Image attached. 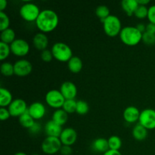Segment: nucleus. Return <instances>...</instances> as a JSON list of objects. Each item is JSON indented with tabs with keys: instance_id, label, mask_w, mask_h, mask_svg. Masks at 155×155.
I'll return each instance as SVG.
<instances>
[{
	"instance_id": "35",
	"label": "nucleus",
	"mask_w": 155,
	"mask_h": 155,
	"mask_svg": "<svg viewBox=\"0 0 155 155\" xmlns=\"http://www.w3.org/2000/svg\"><path fill=\"white\" fill-rule=\"evenodd\" d=\"M53 54L51 50L45 49L41 52V58L45 62H50L53 58Z\"/></svg>"
},
{
	"instance_id": "34",
	"label": "nucleus",
	"mask_w": 155,
	"mask_h": 155,
	"mask_svg": "<svg viewBox=\"0 0 155 155\" xmlns=\"http://www.w3.org/2000/svg\"><path fill=\"white\" fill-rule=\"evenodd\" d=\"M142 40L147 45H154L155 44V34L145 32L142 33Z\"/></svg>"
},
{
	"instance_id": "18",
	"label": "nucleus",
	"mask_w": 155,
	"mask_h": 155,
	"mask_svg": "<svg viewBox=\"0 0 155 155\" xmlns=\"http://www.w3.org/2000/svg\"><path fill=\"white\" fill-rule=\"evenodd\" d=\"M92 148L95 151H97L98 153H103V154H104L106 151L110 149L108 141L104 138H98V139H95L92 144Z\"/></svg>"
},
{
	"instance_id": "7",
	"label": "nucleus",
	"mask_w": 155,
	"mask_h": 155,
	"mask_svg": "<svg viewBox=\"0 0 155 155\" xmlns=\"http://www.w3.org/2000/svg\"><path fill=\"white\" fill-rule=\"evenodd\" d=\"M45 100L47 104H48L50 107L58 109L63 106L66 99L63 96L60 90L51 89L46 93Z\"/></svg>"
},
{
	"instance_id": "2",
	"label": "nucleus",
	"mask_w": 155,
	"mask_h": 155,
	"mask_svg": "<svg viewBox=\"0 0 155 155\" xmlns=\"http://www.w3.org/2000/svg\"><path fill=\"white\" fill-rule=\"evenodd\" d=\"M119 35L121 41L130 46L136 45L142 39V33L133 26H127L122 28Z\"/></svg>"
},
{
	"instance_id": "5",
	"label": "nucleus",
	"mask_w": 155,
	"mask_h": 155,
	"mask_svg": "<svg viewBox=\"0 0 155 155\" xmlns=\"http://www.w3.org/2000/svg\"><path fill=\"white\" fill-rule=\"evenodd\" d=\"M41 11L36 4L32 2L24 3L20 8V15L26 21H36Z\"/></svg>"
},
{
	"instance_id": "17",
	"label": "nucleus",
	"mask_w": 155,
	"mask_h": 155,
	"mask_svg": "<svg viewBox=\"0 0 155 155\" xmlns=\"http://www.w3.org/2000/svg\"><path fill=\"white\" fill-rule=\"evenodd\" d=\"M33 43L35 48H37L38 50H43L47 49V47L48 45V38L44 33H37L33 39Z\"/></svg>"
},
{
	"instance_id": "23",
	"label": "nucleus",
	"mask_w": 155,
	"mask_h": 155,
	"mask_svg": "<svg viewBox=\"0 0 155 155\" xmlns=\"http://www.w3.org/2000/svg\"><path fill=\"white\" fill-rule=\"evenodd\" d=\"M68 69L74 74H77L80 72L83 68V61L77 56H73L69 61L68 62Z\"/></svg>"
},
{
	"instance_id": "9",
	"label": "nucleus",
	"mask_w": 155,
	"mask_h": 155,
	"mask_svg": "<svg viewBox=\"0 0 155 155\" xmlns=\"http://www.w3.org/2000/svg\"><path fill=\"white\" fill-rule=\"evenodd\" d=\"M11 51L15 55L23 57L28 54L30 51V45L26 40L23 39H16L10 44Z\"/></svg>"
},
{
	"instance_id": "31",
	"label": "nucleus",
	"mask_w": 155,
	"mask_h": 155,
	"mask_svg": "<svg viewBox=\"0 0 155 155\" xmlns=\"http://www.w3.org/2000/svg\"><path fill=\"white\" fill-rule=\"evenodd\" d=\"M10 52H12L10 45L3 42H0V60L3 61L7 58L10 54Z\"/></svg>"
},
{
	"instance_id": "20",
	"label": "nucleus",
	"mask_w": 155,
	"mask_h": 155,
	"mask_svg": "<svg viewBox=\"0 0 155 155\" xmlns=\"http://www.w3.org/2000/svg\"><path fill=\"white\" fill-rule=\"evenodd\" d=\"M68 119V113L63 109H57L52 114L51 120L60 126L64 125Z\"/></svg>"
},
{
	"instance_id": "32",
	"label": "nucleus",
	"mask_w": 155,
	"mask_h": 155,
	"mask_svg": "<svg viewBox=\"0 0 155 155\" xmlns=\"http://www.w3.org/2000/svg\"><path fill=\"white\" fill-rule=\"evenodd\" d=\"M9 24H10V19L8 16L4 12H0V30L1 32L9 28Z\"/></svg>"
},
{
	"instance_id": "36",
	"label": "nucleus",
	"mask_w": 155,
	"mask_h": 155,
	"mask_svg": "<svg viewBox=\"0 0 155 155\" xmlns=\"http://www.w3.org/2000/svg\"><path fill=\"white\" fill-rule=\"evenodd\" d=\"M147 18L150 23L155 24V5H153L148 8V13Z\"/></svg>"
},
{
	"instance_id": "33",
	"label": "nucleus",
	"mask_w": 155,
	"mask_h": 155,
	"mask_svg": "<svg viewBox=\"0 0 155 155\" xmlns=\"http://www.w3.org/2000/svg\"><path fill=\"white\" fill-rule=\"evenodd\" d=\"M148 8L145 5H139L136 10L135 11L134 15L136 18H139V19H144L146 17H148Z\"/></svg>"
},
{
	"instance_id": "43",
	"label": "nucleus",
	"mask_w": 155,
	"mask_h": 155,
	"mask_svg": "<svg viewBox=\"0 0 155 155\" xmlns=\"http://www.w3.org/2000/svg\"><path fill=\"white\" fill-rule=\"evenodd\" d=\"M8 2L6 0H0V12H3L4 9L7 7Z\"/></svg>"
},
{
	"instance_id": "40",
	"label": "nucleus",
	"mask_w": 155,
	"mask_h": 155,
	"mask_svg": "<svg viewBox=\"0 0 155 155\" xmlns=\"http://www.w3.org/2000/svg\"><path fill=\"white\" fill-rule=\"evenodd\" d=\"M145 32L155 34V24H152V23H148L146 25V30H145Z\"/></svg>"
},
{
	"instance_id": "38",
	"label": "nucleus",
	"mask_w": 155,
	"mask_h": 155,
	"mask_svg": "<svg viewBox=\"0 0 155 155\" xmlns=\"http://www.w3.org/2000/svg\"><path fill=\"white\" fill-rule=\"evenodd\" d=\"M11 117L10 112L8 109L6 107H0V119L2 120H8Z\"/></svg>"
},
{
	"instance_id": "11",
	"label": "nucleus",
	"mask_w": 155,
	"mask_h": 155,
	"mask_svg": "<svg viewBox=\"0 0 155 155\" xmlns=\"http://www.w3.org/2000/svg\"><path fill=\"white\" fill-rule=\"evenodd\" d=\"M32 69V64L27 59H21L14 64L15 74L18 77H25L29 75L31 73Z\"/></svg>"
},
{
	"instance_id": "42",
	"label": "nucleus",
	"mask_w": 155,
	"mask_h": 155,
	"mask_svg": "<svg viewBox=\"0 0 155 155\" xmlns=\"http://www.w3.org/2000/svg\"><path fill=\"white\" fill-rule=\"evenodd\" d=\"M136 27L141 32V33H145V30H146V26H145L144 24H138Z\"/></svg>"
},
{
	"instance_id": "8",
	"label": "nucleus",
	"mask_w": 155,
	"mask_h": 155,
	"mask_svg": "<svg viewBox=\"0 0 155 155\" xmlns=\"http://www.w3.org/2000/svg\"><path fill=\"white\" fill-rule=\"evenodd\" d=\"M139 124L147 130L155 129V110L152 108H146L142 110L139 116Z\"/></svg>"
},
{
	"instance_id": "3",
	"label": "nucleus",
	"mask_w": 155,
	"mask_h": 155,
	"mask_svg": "<svg viewBox=\"0 0 155 155\" xmlns=\"http://www.w3.org/2000/svg\"><path fill=\"white\" fill-rule=\"evenodd\" d=\"M53 57L61 62H68L73 57V51L71 47L64 42H58L52 45L51 49Z\"/></svg>"
},
{
	"instance_id": "4",
	"label": "nucleus",
	"mask_w": 155,
	"mask_h": 155,
	"mask_svg": "<svg viewBox=\"0 0 155 155\" xmlns=\"http://www.w3.org/2000/svg\"><path fill=\"white\" fill-rule=\"evenodd\" d=\"M103 28L106 34L110 37L120 34L122 30V24L120 18L116 15H110L103 22Z\"/></svg>"
},
{
	"instance_id": "14",
	"label": "nucleus",
	"mask_w": 155,
	"mask_h": 155,
	"mask_svg": "<svg viewBox=\"0 0 155 155\" xmlns=\"http://www.w3.org/2000/svg\"><path fill=\"white\" fill-rule=\"evenodd\" d=\"M28 111L33 119L39 120L45 116V107L42 102L35 101L29 106Z\"/></svg>"
},
{
	"instance_id": "15",
	"label": "nucleus",
	"mask_w": 155,
	"mask_h": 155,
	"mask_svg": "<svg viewBox=\"0 0 155 155\" xmlns=\"http://www.w3.org/2000/svg\"><path fill=\"white\" fill-rule=\"evenodd\" d=\"M61 126L54 123L52 120H48L44 127V131L47 136H53V137H60L62 132Z\"/></svg>"
},
{
	"instance_id": "29",
	"label": "nucleus",
	"mask_w": 155,
	"mask_h": 155,
	"mask_svg": "<svg viewBox=\"0 0 155 155\" xmlns=\"http://www.w3.org/2000/svg\"><path fill=\"white\" fill-rule=\"evenodd\" d=\"M77 101L74 99H67L65 100L62 109L64 110L68 114H71L76 112L77 110Z\"/></svg>"
},
{
	"instance_id": "6",
	"label": "nucleus",
	"mask_w": 155,
	"mask_h": 155,
	"mask_svg": "<svg viewBox=\"0 0 155 155\" xmlns=\"http://www.w3.org/2000/svg\"><path fill=\"white\" fill-rule=\"evenodd\" d=\"M62 143L58 137L46 136L42 142L41 148L45 154H54L60 151Z\"/></svg>"
},
{
	"instance_id": "21",
	"label": "nucleus",
	"mask_w": 155,
	"mask_h": 155,
	"mask_svg": "<svg viewBox=\"0 0 155 155\" xmlns=\"http://www.w3.org/2000/svg\"><path fill=\"white\" fill-rule=\"evenodd\" d=\"M12 101H13V97L12 92L5 88H0V106L2 107L9 106Z\"/></svg>"
},
{
	"instance_id": "39",
	"label": "nucleus",
	"mask_w": 155,
	"mask_h": 155,
	"mask_svg": "<svg viewBox=\"0 0 155 155\" xmlns=\"http://www.w3.org/2000/svg\"><path fill=\"white\" fill-rule=\"evenodd\" d=\"M60 152L62 155H71L73 152V149L69 145H62Z\"/></svg>"
},
{
	"instance_id": "16",
	"label": "nucleus",
	"mask_w": 155,
	"mask_h": 155,
	"mask_svg": "<svg viewBox=\"0 0 155 155\" xmlns=\"http://www.w3.org/2000/svg\"><path fill=\"white\" fill-rule=\"evenodd\" d=\"M140 113L139 109L135 106H129L126 107L124 111V118L125 121L130 124H133L139 120Z\"/></svg>"
},
{
	"instance_id": "46",
	"label": "nucleus",
	"mask_w": 155,
	"mask_h": 155,
	"mask_svg": "<svg viewBox=\"0 0 155 155\" xmlns=\"http://www.w3.org/2000/svg\"><path fill=\"white\" fill-rule=\"evenodd\" d=\"M33 155H39V154H33Z\"/></svg>"
},
{
	"instance_id": "19",
	"label": "nucleus",
	"mask_w": 155,
	"mask_h": 155,
	"mask_svg": "<svg viewBox=\"0 0 155 155\" xmlns=\"http://www.w3.org/2000/svg\"><path fill=\"white\" fill-rule=\"evenodd\" d=\"M121 6L128 16H132L134 15L135 11L139 6V3L137 0H123L121 2Z\"/></svg>"
},
{
	"instance_id": "1",
	"label": "nucleus",
	"mask_w": 155,
	"mask_h": 155,
	"mask_svg": "<svg viewBox=\"0 0 155 155\" xmlns=\"http://www.w3.org/2000/svg\"><path fill=\"white\" fill-rule=\"evenodd\" d=\"M58 22V16L54 11L44 9L39 13L36 21V24L42 33H49L57 27Z\"/></svg>"
},
{
	"instance_id": "28",
	"label": "nucleus",
	"mask_w": 155,
	"mask_h": 155,
	"mask_svg": "<svg viewBox=\"0 0 155 155\" xmlns=\"http://www.w3.org/2000/svg\"><path fill=\"white\" fill-rule=\"evenodd\" d=\"M0 71L2 75L6 76V77H10L15 74V71H14V64L8 61L3 62L0 67Z\"/></svg>"
},
{
	"instance_id": "37",
	"label": "nucleus",
	"mask_w": 155,
	"mask_h": 155,
	"mask_svg": "<svg viewBox=\"0 0 155 155\" xmlns=\"http://www.w3.org/2000/svg\"><path fill=\"white\" fill-rule=\"evenodd\" d=\"M28 130L29 132L31 134H38L42 130V126H41V124L39 123L35 122L34 124L30 129H28Z\"/></svg>"
},
{
	"instance_id": "24",
	"label": "nucleus",
	"mask_w": 155,
	"mask_h": 155,
	"mask_svg": "<svg viewBox=\"0 0 155 155\" xmlns=\"http://www.w3.org/2000/svg\"><path fill=\"white\" fill-rule=\"evenodd\" d=\"M1 42L7 44H11L15 40V33L13 29L8 28L1 32L0 34Z\"/></svg>"
},
{
	"instance_id": "41",
	"label": "nucleus",
	"mask_w": 155,
	"mask_h": 155,
	"mask_svg": "<svg viewBox=\"0 0 155 155\" xmlns=\"http://www.w3.org/2000/svg\"><path fill=\"white\" fill-rule=\"evenodd\" d=\"M103 155H122L119 151H116V150H110L109 149L108 151H106Z\"/></svg>"
},
{
	"instance_id": "12",
	"label": "nucleus",
	"mask_w": 155,
	"mask_h": 155,
	"mask_svg": "<svg viewBox=\"0 0 155 155\" xmlns=\"http://www.w3.org/2000/svg\"><path fill=\"white\" fill-rule=\"evenodd\" d=\"M59 139L63 145L71 146L77 141V133L74 129L71 127H67L62 130Z\"/></svg>"
},
{
	"instance_id": "44",
	"label": "nucleus",
	"mask_w": 155,
	"mask_h": 155,
	"mask_svg": "<svg viewBox=\"0 0 155 155\" xmlns=\"http://www.w3.org/2000/svg\"><path fill=\"white\" fill-rule=\"evenodd\" d=\"M137 1H138V3H139V5H140L146 6V5L150 2L149 0H137Z\"/></svg>"
},
{
	"instance_id": "45",
	"label": "nucleus",
	"mask_w": 155,
	"mask_h": 155,
	"mask_svg": "<svg viewBox=\"0 0 155 155\" xmlns=\"http://www.w3.org/2000/svg\"><path fill=\"white\" fill-rule=\"evenodd\" d=\"M15 155H27V154H25L24 152H22V151H19V152H17Z\"/></svg>"
},
{
	"instance_id": "22",
	"label": "nucleus",
	"mask_w": 155,
	"mask_h": 155,
	"mask_svg": "<svg viewBox=\"0 0 155 155\" xmlns=\"http://www.w3.org/2000/svg\"><path fill=\"white\" fill-rule=\"evenodd\" d=\"M132 134L135 139L137 141H143L146 139L148 136V130L141 125L140 124H137L132 130Z\"/></svg>"
},
{
	"instance_id": "10",
	"label": "nucleus",
	"mask_w": 155,
	"mask_h": 155,
	"mask_svg": "<svg viewBox=\"0 0 155 155\" xmlns=\"http://www.w3.org/2000/svg\"><path fill=\"white\" fill-rule=\"evenodd\" d=\"M9 112H10L11 116L15 117H19L20 116L25 113L28 109L27 105V103L22 98H16L12 101V102L9 104L8 107Z\"/></svg>"
},
{
	"instance_id": "27",
	"label": "nucleus",
	"mask_w": 155,
	"mask_h": 155,
	"mask_svg": "<svg viewBox=\"0 0 155 155\" xmlns=\"http://www.w3.org/2000/svg\"><path fill=\"white\" fill-rule=\"evenodd\" d=\"M95 14L103 23L104 19L110 15V9L106 5H99L95 9Z\"/></svg>"
},
{
	"instance_id": "13",
	"label": "nucleus",
	"mask_w": 155,
	"mask_h": 155,
	"mask_svg": "<svg viewBox=\"0 0 155 155\" xmlns=\"http://www.w3.org/2000/svg\"><path fill=\"white\" fill-rule=\"evenodd\" d=\"M60 92L65 99H74L77 94V88L74 83L65 81L61 85Z\"/></svg>"
},
{
	"instance_id": "26",
	"label": "nucleus",
	"mask_w": 155,
	"mask_h": 155,
	"mask_svg": "<svg viewBox=\"0 0 155 155\" xmlns=\"http://www.w3.org/2000/svg\"><path fill=\"white\" fill-rule=\"evenodd\" d=\"M107 141H108L109 148L110 150L119 151V149L122 146V140L117 136H111L110 137H109Z\"/></svg>"
},
{
	"instance_id": "25",
	"label": "nucleus",
	"mask_w": 155,
	"mask_h": 155,
	"mask_svg": "<svg viewBox=\"0 0 155 155\" xmlns=\"http://www.w3.org/2000/svg\"><path fill=\"white\" fill-rule=\"evenodd\" d=\"M19 122L21 124V125L23 127L27 129H30L32 126L34 124L35 121L34 119L30 116V114H29L28 109L27 110V111L25 113L23 114L21 116H20L19 117Z\"/></svg>"
},
{
	"instance_id": "30",
	"label": "nucleus",
	"mask_w": 155,
	"mask_h": 155,
	"mask_svg": "<svg viewBox=\"0 0 155 155\" xmlns=\"http://www.w3.org/2000/svg\"><path fill=\"white\" fill-rule=\"evenodd\" d=\"M89 110V106L86 101H83V100H79L77 101V112L78 114L80 115H84L88 113Z\"/></svg>"
}]
</instances>
